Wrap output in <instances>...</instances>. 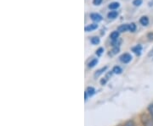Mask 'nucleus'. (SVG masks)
<instances>
[{"label":"nucleus","instance_id":"nucleus-15","mask_svg":"<svg viewBox=\"0 0 153 126\" xmlns=\"http://www.w3.org/2000/svg\"><path fill=\"white\" fill-rule=\"evenodd\" d=\"M106 69H107V67L105 66V67H104V68H101L100 70H97L96 71V73L94 74V77L96 78V77H99L101 74H103V72H105V70H106Z\"/></svg>","mask_w":153,"mask_h":126},{"label":"nucleus","instance_id":"nucleus-9","mask_svg":"<svg viewBox=\"0 0 153 126\" xmlns=\"http://www.w3.org/2000/svg\"><path fill=\"white\" fill-rule=\"evenodd\" d=\"M128 30V25L127 24H123V25H121L119 27L117 28V32H125Z\"/></svg>","mask_w":153,"mask_h":126},{"label":"nucleus","instance_id":"nucleus-12","mask_svg":"<svg viewBox=\"0 0 153 126\" xmlns=\"http://www.w3.org/2000/svg\"><path fill=\"white\" fill-rule=\"evenodd\" d=\"M147 111H148L149 115L151 116V117H152V119H153V102L152 103H150V104L148 105Z\"/></svg>","mask_w":153,"mask_h":126},{"label":"nucleus","instance_id":"nucleus-3","mask_svg":"<svg viewBox=\"0 0 153 126\" xmlns=\"http://www.w3.org/2000/svg\"><path fill=\"white\" fill-rule=\"evenodd\" d=\"M89 16H90V19H91L93 21L96 22V23L101 21L103 20V17L101 16L100 14H98V13H92V14H90Z\"/></svg>","mask_w":153,"mask_h":126},{"label":"nucleus","instance_id":"nucleus-24","mask_svg":"<svg viewBox=\"0 0 153 126\" xmlns=\"http://www.w3.org/2000/svg\"><path fill=\"white\" fill-rule=\"evenodd\" d=\"M88 95L87 92H84V97H85V101H87V99H88Z\"/></svg>","mask_w":153,"mask_h":126},{"label":"nucleus","instance_id":"nucleus-4","mask_svg":"<svg viewBox=\"0 0 153 126\" xmlns=\"http://www.w3.org/2000/svg\"><path fill=\"white\" fill-rule=\"evenodd\" d=\"M99 27V26L97 25V23H94V24H90L87 26H85L84 30L86 32H93L94 30H96Z\"/></svg>","mask_w":153,"mask_h":126},{"label":"nucleus","instance_id":"nucleus-21","mask_svg":"<svg viewBox=\"0 0 153 126\" xmlns=\"http://www.w3.org/2000/svg\"><path fill=\"white\" fill-rule=\"evenodd\" d=\"M119 51H120L119 47H114L111 52H112V53H113V54H117V53H119Z\"/></svg>","mask_w":153,"mask_h":126},{"label":"nucleus","instance_id":"nucleus-17","mask_svg":"<svg viewBox=\"0 0 153 126\" xmlns=\"http://www.w3.org/2000/svg\"><path fill=\"white\" fill-rule=\"evenodd\" d=\"M136 25H135L134 23H131V24L128 25V30H129L131 32H134L136 31Z\"/></svg>","mask_w":153,"mask_h":126},{"label":"nucleus","instance_id":"nucleus-11","mask_svg":"<svg viewBox=\"0 0 153 126\" xmlns=\"http://www.w3.org/2000/svg\"><path fill=\"white\" fill-rule=\"evenodd\" d=\"M97 64H98V59H93L88 64V68H94V66L97 65Z\"/></svg>","mask_w":153,"mask_h":126},{"label":"nucleus","instance_id":"nucleus-18","mask_svg":"<svg viewBox=\"0 0 153 126\" xmlns=\"http://www.w3.org/2000/svg\"><path fill=\"white\" fill-rule=\"evenodd\" d=\"M142 3L143 0H134V1H133V4L134 6H136V7H139V6L141 5Z\"/></svg>","mask_w":153,"mask_h":126},{"label":"nucleus","instance_id":"nucleus-1","mask_svg":"<svg viewBox=\"0 0 153 126\" xmlns=\"http://www.w3.org/2000/svg\"><path fill=\"white\" fill-rule=\"evenodd\" d=\"M140 119L143 126H153V119L148 113H142L140 116Z\"/></svg>","mask_w":153,"mask_h":126},{"label":"nucleus","instance_id":"nucleus-13","mask_svg":"<svg viewBox=\"0 0 153 126\" xmlns=\"http://www.w3.org/2000/svg\"><path fill=\"white\" fill-rule=\"evenodd\" d=\"M122 68H121L120 66H114L113 67V69H112V73H114V74H117V75H119L122 73Z\"/></svg>","mask_w":153,"mask_h":126},{"label":"nucleus","instance_id":"nucleus-5","mask_svg":"<svg viewBox=\"0 0 153 126\" xmlns=\"http://www.w3.org/2000/svg\"><path fill=\"white\" fill-rule=\"evenodd\" d=\"M142 46L141 45H136L135 47H134L133 48H132V51L137 55H140L141 54V52H142Z\"/></svg>","mask_w":153,"mask_h":126},{"label":"nucleus","instance_id":"nucleus-16","mask_svg":"<svg viewBox=\"0 0 153 126\" xmlns=\"http://www.w3.org/2000/svg\"><path fill=\"white\" fill-rule=\"evenodd\" d=\"M90 42L93 45H98L100 43V40L98 37H93L90 39Z\"/></svg>","mask_w":153,"mask_h":126},{"label":"nucleus","instance_id":"nucleus-7","mask_svg":"<svg viewBox=\"0 0 153 126\" xmlns=\"http://www.w3.org/2000/svg\"><path fill=\"white\" fill-rule=\"evenodd\" d=\"M140 23L144 26H146L149 25V18L147 16H142L140 19Z\"/></svg>","mask_w":153,"mask_h":126},{"label":"nucleus","instance_id":"nucleus-14","mask_svg":"<svg viewBox=\"0 0 153 126\" xmlns=\"http://www.w3.org/2000/svg\"><path fill=\"white\" fill-rule=\"evenodd\" d=\"M86 92L88 93V95L89 96V97H92L94 92H95V90H94V88L92 87V86H88L87 88V91H86Z\"/></svg>","mask_w":153,"mask_h":126},{"label":"nucleus","instance_id":"nucleus-10","mask_svg":"<svg viewBox=\"0 0 153 126\" xmlns=\"http://www.w3.org/2000/svg\"><path fill=\"white\" fill-rule=\"evenodd\" d=\"M117 16H118V12L117 11H110L109 13L107 14V17L109 19H116Z\"/></svg>","mask_w":153,"mask_h":126},{"label":"nucleus","instance_id":"nucleus-20","mask_svg":"<svg viewBox=\"0 0 153 126\" xmlns=\"http://www.w3.org/2000/svg\"><path fill=\"white\" fill-rule=\"evenodd\" d=\"M124 126H135V124L133 120H128L124 124Z\"/></svg>","mask_w":153,"mask_h":126},{"label":"nucleus","instance_id":"nucleus-6","mask_svg":"<svg viewBox=\"0 0 153 126\" xmlns=\"http://www.w3.org/2000/svg\"><path fill=\"white\" fill-rule=\"evenodd\" d=\"M119 7H120V4H119L118 2H112V3H111L109 4V6H108V8H109L110 10H117Z\"/></svg>","mask_w":153,"mask_h":126},{"label":"nucleus","instance_id":"nucleus-19","mask_svg":"<svg viewBox=\"0 0 153 126\" xmlns=\"http://www.w3.org/2000/svg\"><path fill=\"white\" fill-rule=\"evenodd\" d=\"M103 53H104V48H98V49L96 50V53H96L97 56L100 57V56H101V55L103 54Z\"/></svg>","mask_w":153,"mask_h":126},{"label":"nucleus","instance_id":"nucleus-22","mask_svg":"<svg viewBox=\"0 0 153 126\" xmlns=\"http://www.w3.org/2000/svg\"><path fill=\"white\" fill-rule=\"evenodd\" d=\"M102 1H103V0H93L94 5H96V6L100 5V4H101V3H102Z\"/></svg>","mask_w":153,"mask_h":126},{"label":"nucleus","instance_id":"nucleus-8","mask_svg":"<svg viewBox=\"0 0 153 126\" xmlns=\"http://www.w3.org/2000/svg\"><path fill=\"white\" fill-rule=\"evenodd\" d=\"M110 38L111 39L112 41H116V40H118L119 38V32L117 31H115L110 34Z\"/></svg>","mask_w":153,"mask_h":126},{"label":"nucleus","instance_id":"nucleus-23","mask_svg":"<svg viewBox=\"0 0 153 126\" xmlns=\"http://www.w3.org/2000/svg\"><path fill=\"white\" fill-rule=\"evenodd\" d=\"M147 37L149 40H153V33H149Z\"/></svg>","mask_w":153,"mask_h":126},{"label":"nucleus","instance_id":"nucleus-2","mask_svg":"<svg viewBox=\"0 0 153 126\" xmlns=\"http://www.w3.org/2000/svg\"><path fill=\"white\" fill-rule=\"evenodd\" d=\"M132 60V56L131 54H129V53H123V54L120 57V61L122 63H123V64H128L130 61Z\"/></svg>","mask_w":153,"mask_h":126}]
</instances>
